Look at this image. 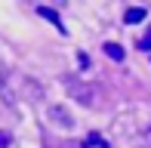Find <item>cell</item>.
I'll return each mask as SVG.
<instances>
[{
	"mask_svg": "<svg viewBox=\"0 0 151 148\" xmlns=\"http://www.w3.org/2000/svg\"><path fill=\"white\" fill-rule=\"evenodd\" d=\"M65 83H68V90H71L83 105H90V108H102V99H99V90H96V86H86V83H80V80H65Z\"/></svg>",
	"mask_w": 151,
	"mask_h": 148,
	"instance_id": "obj_1",
	"label": "cell"
},
{
	"mask_svg": "<svg viewBox=\"0 0 151 148\" xmlns=\"http://www.w3.org/2000/svg\"><path fill=\"white\" fill-rule=\"evenodd\" d=\"M46 114H50V117L56 120L59 126H65V130H74V117H71L65 108H62V105H50V108H46Z\"/></svg>",
	"mask_w": 151,
	"mask_h": 148,
	"instance_id": "obj_2",
	"label": "cell"
},
{
	"mask_svg": "<svg viewBox=\"0 0 151 148\" xmlns=\"http://www.w3.org/2000/svg\"><path fill=\"white\" fill-rule=\"evenodd\" d=\"M80 148H111V145L105 142V136H99V133H90V136L80 142Z\"/></svg>",
	"mask_w": 151,
	"mask_h": 148,
	"instance_id": "obj_3",
	"label": "cell"
},
{
	"mask_svg": "<svg viewBox=\"0 0 151 148\" xmlns=\"http://www.w3.org/2000/svg\"><path fill=\"white\" fill-rule=\"evenodd\" d=\"M102 50H105V56H108V59H114V62H123V46H120V43H105Z\"/></svg>",
	"mask_w": 151,
	"mask_h": 148,
	"instance_id": "obj_4",
	"label": "cell"
},
{
	"mask_svg": "<svg viewBox=\"0 0 151 148\" xmlns=\"http://www.w3.org/2000/svg\"><path fill=\"white\" fill-rule=\"evenodd\" d=\"M37 12H40V16H43V19H50V22H52V25H56V28L62 31V34H65V25H62V19H59L56 12H52V9H46V6H40Z\"/></svg>",
	"mask_w": 151,
	"mask_h": 148,
	"instance_id": "obj_5",
	"label": "cell"
},
{
	"mask_svg": "<svg viewBox=\"0 0 151 148\" xmlns=\"http://www.w3.org/2000/svg\"><path fill=\"white\" fill-rule=\"evenodd\" d=\"M145 19V9H127V22L133 25V22H142Z\"/></svg>",
	"mask_w": 151,
	"mask_h": 148,
	"instance_id": "obj_6",
	"label": "cell"
},
{
	"mask_svg": "<svg viewBox=\"0 0 151 148\" xmlns=\"http://www.w3.org/2000/svg\"><path fill=\"white\" fill-rule=\"evenodd\" d=\"M139 46H142V50H151V31H145V37L139 40Z\"/></svg>",
	"mask_w": 151,
	"mask_h": 148,
	"instance_id": "obj_7",
	"label": "cell"
},
{
	"mask_svg": "<svg viewBox=\"0 0 151 148\" xmlns=\"http://www.w3.org/2000/svg\"><path fill=\"white\" fill-rule=\"evenodd\" d=\"M0 148H9V133L0 130Z\"/></svg>",
	"mask_w": 151,
	"mask_h": 148,
	"instance_id": "obj_8",
	"label": "cell"
},
{
	"mask_svg": "<svg viewBox=\"0 0 151 148\" xmlns=\"http://www.w3.org/2000/svg\"><path fill=\"white\" fill-rule=\"evenodd\" d=\"M56 148H68V145H56Z\"/></svg>",
	"mask_w": 151,
	"mask_h": 148,
	"instance_id": "obj_9",
	"label": "cell"
}]
</instances>
